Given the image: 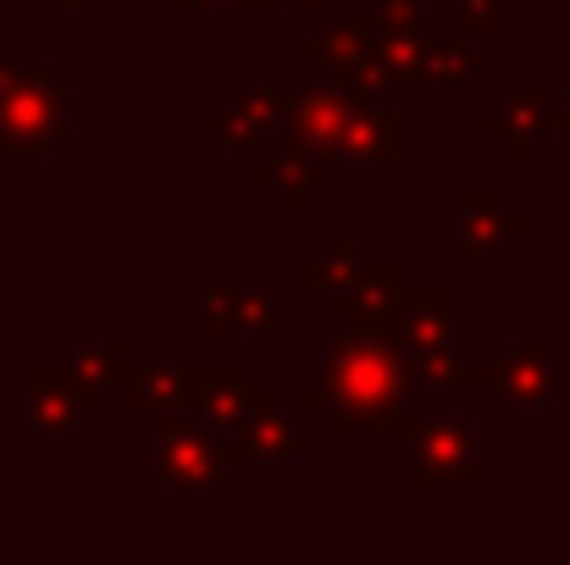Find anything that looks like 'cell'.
I'll use <instances>...</instances> for the list:
<instances>
[{"instance_id":"6da1fadb","label":"cell","mask_w":570,"mask_h":565,"mask_svg":"<svg viewBox=\"0 0 570 565\" xmlns=\"http://www.w3.org/2000/svg\"><path fill=\"white\" fill-rule=\"evenodd\" d=\"M415 388V372L404 361V350L393 344L387 328H355L350 339H338L316 367L305 388V416L327 421V438H404L415 416H404V399Z\"/></svg>"},{"instance_id":"7a4b0ae2","label":"cell","mask_w":570,"mask_h":565,"mask_svg":"<svg viewBox=\"0 0 570 565\" xmlns=\"http://www.w3.org/2000/svg\"><path fill=\"white\" fill-rule=\"evenodd\" d=\"M482 483V421L476 416H415L404 432V488H476Z\"/></svg>"},{"instance_id":"3957f363","label":"cell","mask_w":570,"mask_h":565,"mask_svg":"<svg viewBox=\"0 0 570 565\" xmlns=\"http://www.w3.org/2000/svg\"><path fill=\"white\" fill-rule=\"evenodd\" d=\"M454 289L449 283H432V289H399V300H393V311H387V333H393V344L404 350V361H410V372L421 388H438L443 393V382H449V367L460 361L454 355Z\"/></svg>"},{"instance_id":"277c9868","label":"cell","mask_w":570,"mask_h":565,"mask_svg":"<svg viewBox=\"0 0 570 565\" xmlns=\"http://www.w3.org/2000/svg\"><path fill=\"white\" fill-rule=\"evenodd\" d=\"M178 410L194 416L210 438H227L261 410H277V393L261 388L255 372L238 361H210V367H178Z\"/></svg>"},{"instance_id":"5b68a950","label":"cell","mask_w":570,"mask_h":565,"mask_svg":"<svg viewBox=\"0 0 570 565\" xmlns=\"http://www.w3.org/2000/svg\"><path fill=\"white\" fill-rule=\"evenodd\" d=\"M150 421V460H156V483L161 488H184V494H210L227 483V460L216 449V438L184 416L178 405L173 410H156L145 416Z\"/></svg>"},{"instance_id":"8992f818","label":"cell","mask_w":570,"mask_h":565,"mask_svg":"<svg viewBox=\"0 0 570 565\" xmlns=\"http://www.w3.org/2000/svg\"><path fill=\"white\" fill-rule=\"evenodd\" d=\"M67 139V89L50 72H22L0 89V145L17 156H45Z\"/></svg>"},{"instance_id":"52a82bcc","label":"cell","mask_w":570,"mask_h":565,"mask_svg":"<svg viewBox=\"0 0 570 565\" xmlns=\"http://www.w3.org/2000/svg\"><path fill=\"white\" fill-rule=\"evenodd\" d=\"M22 388H28V393H22L28 438H45V444L72 438L89 416H100V410H106V393H100V388H89L72 367H50V361H39V367H28Z\"/></svg>"},{"instance_id":"ba28073f","label":"cell","mask_w":570,"mask_h":565,"mask_svg":"<svg viewBox=\"0 0 570 565\" xmlns=\"http://www.w3.org/2000/svg\"><path fill=\"white\" fill-rule=\"evenodd\" d=\"M527 233H532V216L515 211L499 184L454 188V261L488 266V261H499V250L510 238H527Z\"/></svg>"},{"instance_id":"9c48e42d","label":"cell","mask_w":570,"mask_h":565,"mask_svg":"<svg viewBox=\"0 0 570 565\" xmlns=\"http://www.w3.org/2000/svg\"><path fill=\"white\" fill-rule=\"evenodd\" d=\"M333 95L344 100V128H338V150L350 162H372V167H399L404 162V117H393L377 100V89L361 72H327Z\"/></svg>"},{"instance_id":"30bf717a","label":"cell","mask_w":570,"mask_h":565,"mask_svg":"<svg viewBox=\"0 0 570 565\" xmlns=\"http://www.w3.org/2000/svg\"><path fill=\"white\" fill-rule=\"evenodd\" d=\"M327 178H333V150L299 139L294 128L277 134V156L272 162H261V156L249 162V184L272 188L283 216H299L305 211V194L311 188H327Z\"/></svg>"},{"instance_id":"8fae6325","label":"cell","mask_w":570,"mask_h":565,"mask_svg":"<svg viewBox=\"0 0 570 565\" xmlns=\"http://www.w3.org/2000/svg\"><path fill=\"white\" fill-rule=\"evenodd\" d=\"M554 95H560V89H549V84H527V89H515L504 106L482 111V117H476V134H482V139H493V145L504 150V162H510V167H521V162L532 156L538 134L549 128Z\"/></svg>"},{"instance_id":"7c38bea8","label":"cell","mask_w":570,"mask_h":565,"mask_svg":"<svg viewBox=\"0 0 570 565\" xmlns=\"http://www.w3.org/2000/svg\"><path fill=\"white\" fill-rule=\"evenodd\" d=\"M554 382H560L554 339H527V344L504 350V361H493V388L510 399V410L549 416L554 410Z\"/></svg>"},{"instance_id":"4fadbf2b","label":"cell","mask_w":570,"mask_h":565,"mask_svg":"<svg viewBox=\"0 0 570 565\" xmlns=\"http://www.w3.org/2000/svg\"><path fill=\"white\" fill-rule=\"evenodd\" d=\"M399 289H404V261H372V266L355 261V272L327 289V311L350 316L355 328H382L393 300H399Z\"/></svg>"},{"instance_id":"5bb4252c","label":"cell","mask_w":570,"mask_h":565,"mask_svg":"<svg viewBox=\"0 0 570 565\" xmlns=\"http://www.w3.org/2000/svg\"><path fill=\"white\" fill-rule=\"evenodd\" d=\"M216 449L227 466H288L305 449V421H288L283 410H261L238 432L216 438Z\"/></svg>"},{"instance_id":"9a60e30c","label":"cell","mask_w":570,"mask_h":565,"mask_svg":"<svg viewBox=\"0 0 570 565\" xmlns=\"http://www.w3.org/2000/svg\"><path fill=\"white\" fill-rule=\"evenodd\" d=\"M372 33H377V11L366 6V11H350V17L327 22L322 33H311L299 45V56L311 67H327V72H355L361 56H366V45H372Z\"/></svg>"},{"instance_id":"2e32d148","label":"cell","mask_w":570,"mask_h":565,"mask_svg":"<svg viewBox=\"0 0 570 565\" xmlns=\"http://www.w3.org/2000/svg\"><path fill=\"white\" fill-rule=\"evenodd\" d=\"M421 45H426V33H421V28H377L355 72H361L372 89H387V84H415V72H421Z\"/></svg>"},{"instance_id":"e0dca14e","label":"cell","mask_w":570,"mask_h":565,"mask_svg":"<svg viewBox=\"0 0 570 565\" xmlns=\"http://www.w3.org/2000/svg\"><path fill=\"white\" fill-rule=\"evenodd\" d=\"M415 84H432V89H465V84H482V56L465 33H443V39H426L421 45V72Z\"/></svg>"},{"instance_id":"ac0fdd59","label":"cell","mask_w":570,"mask_h":565,"mask_svg":"<svg viewBox=\"0 0 570 565\" xmlns=\"http://www.w3.org/2000/svg\"><path fill=\"white\" fill-rule=\"evenodd\" d=\"M288 128L322 150L338 156V128H344V100L333 89H299L288 95Z\"/></svg>"},{"instance_id":"d6986e66","label":"cell","mask_w":570,"mask_h":565,"mask_svg":"<svg viewBox=\"0 0 570 565\" xmlns=\"http://www.w3.org/2000/svg\"><path fill=\"white\" fill-rule=\"evenodd\" d=\"M122 405H128L134 416L173 410V405H178V367H173V361H145V367H128V377H122Z\"/></svg>"},{"instance_id":"ffe728a7","label":"cell","mask_w":570,"mask_h":565,"mask_svg":"<svg viewBox=\"0 0 570 565\" xmlns=\"http://www.w3.org/2000/svg\"><path fill=\"white\" fill-rule=\"evenodd\" d=\"M227 106L261 134V139H277L288 128V95L272 89V84H233L227 89Z\"/></svg>"},{"instance_id":"44dd1931","label":"cell","mask_w":570,"mask_h":565,"mask_svg":"<svg viewBox=\"0 0 570 565\" xmlns=\"http://www.w3.org/2000/svg\"><path fill=\"white\" fill-rule=\"evenodd\" d=\"M67 367L83 377L89 388H100V393H106V388H122V377H128L134 361H128V344H122V339H89V344H78V350H72V361H67Z\"/></svg>"},{"instance_id":"7402d4cb","label":"cell","mask_w":570,"mask_h":565,"mask_svg":"<svg viewBox=\"0 0 570 565\" xmlns=\"http://www.w3.org/2000/svg\"><path fill=\"white\" fill-rule=\"evenodd\" d=\"M283 328V294L277 289H261V294H238V316H233V333H249V339H277Z\"/></svg>"},{"instance_id":"603a6c76","label":"cell","mask_w":570,"mask_h":565,"mask_svg":"<svg viewBox=\"0 0 570 565\" xmlns=\"http://www.w3.org/2000/svg\"><path fill=\"white\" fill-rule=\"evenodd\" d=\"M510 22V0H454V33L465 39H499Z\"/></svg>"},{"instance_id":"cb8c5ba5","label":"cell","mask_w":570,"mask_h":565,"mask_svg":"<svg viewBox=\"0 0 570 565\" xmlns=\"http://www.w3.org/2000/svg\"><path fill=\"white\" fill-rule=\"evenodd\" d=\"M350 272H355V238H350V233H338V238L327 244V255H322V261H311L299 277H305V289H322V294H327V289H333V283H344Z\"/></svg>"},{"instance_id":"d4e9b609","label":"cell","mask_w":570,"mask_h":565,"mask_svg":"<svg viewBox=\"0 0 570 565\" xmlns=\"http://www.w3.org/2000/svg\"><path fill=\"white\" fill-rule=\"evenodd\" d=\"M233 316H238V289H205L199 300V333L205 339H233Z\"/></svg>"},{"instance_id":"484cf974","label":"cell","mask_w":570,"mask_h":565,"mask_svg":"<svg viewBox=\"0 0 570 565\" xmlns=\"http://www.w3.org/2000/svg\"><path fill=\"white\" fill-rule=\"evenodd\" d=\"M377 28H426V0H377Z\"/></svg>"},{"instance_id":"4316f807","label":"cell","mask_w":570,"mask_h":565,"mask_svg":"<svg viewBox=\"0 0 570 565\" xmlns=\"http://www.w3.org/2000/svg\"><path fill=\"white\" fill-rule=\"evenodd\" d=\"M482 388H493V367H476V361H454L449 367L443 393H482Z\"/></svg>"},{"instance_id":"83f0119b","label":"cell","mask_w":570,"mask_h":565,"mask_svg":"<svg viewBox=\"0 0 570 565\" xmlns=\"http://www.w3.org/2000/svg\"><path fill=\"white\" fill-rule=\"evenodd\" d=\"M549 139H570V89L566 95H554V111H549V128H543Z\"/></svg>"},{"instance_id":"f1b7e54d","label":"cell","mask_w":570,"mask_h":565,"mask_svg":"<svg viewBox=\"0 0 570 565\" xmlns=\"http://www.w3.org/2000/svg\"><path fill=\"white\" fill-rule=\"evenodd\" d=\"M233 11H272V6H305V11H322L327 0H227Z\"/></svg>"},{"instance_id":"f546056e","label":"cell","mask_w":570,"mask_h":565,"mask_svg":"<svg viewBox=\"0 0 570 565\" xmlns=\"http://www.w3.org/2000/svg\"><path fill=\"white\" fill-rule=\"evenodd\" d=\"M222 128H227V111H205V117H199V134H205V139H222Z\"/></svg>"},{"instance_id":"4dcf8cb0","label":"cell","mask_w":570,"mask_h":565,"mask_svg":"<svg viewBox=\"0 0 570 565\" xmlns=\"http://www.w3.org/2000/svg\"><path fill=\"white\" fill-rule=\"evenodd\" d=\"M216 6H227V0H178V11H216Z\"/></svg>"},{"instance_id":"1f68e13d","label":"cell","mask_w":570,"mask_h":565,"mask_svg":"<svg viewBox=\"0 0 570 565\" xmlns=\"http://www.w3.org/2000/svg\"><path fill=\"white\" fill-rule=\"evenodd\" d=\"M56 6H67V11H89V6H100V0H56Z\"/></svg>"},{"instance_id":"d6a6232c","label":"cell","mask_w":570,"mask_h":565,"mask_svg":"<svg viewBox=\"0 0 570 565\" xmlns=\"http://www.w3.org/2000/svg\"><path fill=\"white\" fill-rule=\"evenodd\" d=\"M0 150H6V145H0Z\"/></svg>"}]
</instances>
